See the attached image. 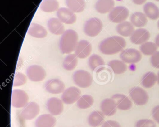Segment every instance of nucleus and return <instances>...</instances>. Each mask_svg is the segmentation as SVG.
<instances>
[{
  "mask_svg": "<svg viewBox=\"0 0 159 127\" xmlns=\"http://www.w3.org/2000/svg\"><path fill=\"white\" fill-rule=\"evenodd\" d=\"M157 81V76L152 71L146 73L141 80V85L145 88L153 87Z\"/></svg>",
  "mask_w": 159,
  "mask_h": 127,
  "instance_id": "nucleus-31",
  "label": "nucleus"
},
{
  "mask_svg": "<svg viewBox=\"0 0 159 127\" xmlns=\"http://www.w3.org/2000/svg\"><path fill=\"white\" fill-rule=\"evenodd\" d=\"M115 6L114 0H98L95 5L96 11L101 14L110 12Z\"/></svg>",
  "mask_w": 159,
  "mask_h": 127,
  "instance_id": "nucleus-21",
  "label": "nucleus"
},
{
  "mask_svg": "<svg viewBox=\"0 0 159 127\" xmlns=\"http://www.w3.org/2000/svg\"><path fill=\"white\" fill-rule=\"evenodd\" d=\"M65 2L68 8L74 12H82L86 7L84 0H66Z\"/></svg>",
  "mask_w": 159,
  "mask_h": 127,
  "instance_id": "nucleus-27",
  "label": "nucleus"
},
{
  "mask_svg": "<svg viewBox=\"0 0 159 127\" xmlns=\"http://www.w3.org/2000/svg\"><path fill=\"white\" fill-rule=\"evenodd\" d=\"M73 80L76 85L81 88H88L93 83V77L89 72L84 70L76 71L73 75Z\"/></svg>",
  "mask_w": 159,
  "mask_h": 127,
  "instance_id": "nucleus-3",
  "label": "nucleus"
},
{
  "mask_svg": "<svg viewBox=\"0 0 159 127\" xmlns=\"http://www.w3.org/2000/svg\"><path fill=\"white\" fill-rule=\"evenodd\" d=\"M27 82V77L25 75L20 72L15 74L13 80V86H20L25 84Z\"/></svg>",
  "mask_w": 159,
  "mask_h": 127,
  "instance_id": "nucleus-35",
  "label": "nucleus"
},
{
  "mask_svg": "<svg viewBox=\"0 0 159 127\" xmlns=\"http://www.w3.org/2000/svg\"><path fill=\"white\" fill-rule=\"evenodd\" d=\"M101 127H121V126L117 121L108 120L103 123Z\"/></svg>",
  "mask_w": 159,
  "mask_h": 127,
  "instance_id": "nucleus-38",
  "label": "nucleus"
},
{
  "mask_svg": "<svg viewBox=\"0 0 159 127\" xmlns=\"http://www.w3.org/2000/svg\"><path fill=\"white\" fill-rule=\"evenodd\" d=\"M81 95L80 89L76 87H70L63 92L61 99L63 103L66 104H72L78 101Z\"/></svg>",
  "mask_w": 159,
  "mask_h": 127,
  "instance_id": "nucleus-10",
  "label": "nucleus"
},
{
  "mask_svg": "<svg viewBox=\"0 0 159 127\" xmlns=\"http://www.w3.org/2000/svg\"><path fill=\"white\" fill-rule=\"evenodd\" d=\"M151 64L154 68L159 69V51L152 55L150 58Z\"/></svg>",
  "mask_w": 159,
  "mask_h": 127,
  "instance_id": "nucleus-37",
  "label": "nucleus"
},
{
  "mask_svg": "<svg viewBox=\"0 0 159 127\" xmlns=\"http://www.w3.org/2000/svg\"><path fill=\"white\" fill-rule=\"evenodd\" d=\"M100 108L104 115L110 117L116 113L117 107L113 99L106 98L101 102Z\"/></svg>",
  "mask_w": 159,
  "mask_h": 127,
  "instance_id": "nucleus-18",
  "label": "nucleus"
},
{
  "mask_svg": "<svg viewBox=\"0 0 159 127\" xmlns=\"http://www.w3.org/2000/svg\"><path fill=\"white\" fill-rule=\"evenodd\" d=\"M156 44L159 47V34L157 35L155 38Z\"/></svg>",
  "mask_w": 159,
  "mask_h": 127,
  "instance_id": "nucleus-41",
  "label": "nucleus"
},
{
  "mask_svg": "<svg viewBox=\"0 0 159 127\" xmlns=\"http://www.w3.org/2000/svg\"><path fill=\"white\" fill-rule=\"evenodd\" d=\"M109 67H110L114 74L120 75L124 73L127 70V66L123 61L119 60H113L108 63Z\"/></svg>",
  "mask_w": 159,
  "mask_h": 127,
  "instance_id": "nucleus-28",
  "label": "nucleus"
},
{
  "mask_svg": "<svg viewBox=\"0 0 159 127\" xmlns=\"http://www.w3.org/2000/svg\"><path fill=\"white\" fill-rule=\"evenodd\" d=\"M133 24L130 22L125 21L117 26L116 30L119 34L123 37H128L131 36L135 31Z\"/></svg>",
  "mask_w": 159,
  "mask_h": 127,
  "instance_id": "nucleus-23",
  "label": "nucleus"
},
{
  "mask_svg": "<svg viewBox=\"0 0 159 127\" xmlns=\"http://www.w3.org/2000/svg\"><path fill=\"white\" fill-rule=\"evenodd\" d=\"M129 15V10L127 7L117 6L114 7L109 12L108 17L110 21L112 22L120 23L127 20Z\"/></svg>",
  "mask_w": 159,
  "mask_h": 127,
  "instance_id": "nucleus-7",
  "label": "nucleus"
},
{
  "mask_svg": "<svg viewBox=\"0 0 159 127\" xmlns=\"http://www.w3.org/2000/svg\"><path fill=\"white\" fill-rule=\"evenodd\" d=\"M94 103V99L89 95H84L82 96L78 100V107L80 109H88L93 105Z\"/></svg>",
  "mask_w": 159,
  "mask_h": 127,
  "instance_id": "nucleus-33",
  "label": "nucleus"
},
{
  "mask_svg": "<svg viewBox=\"0 0 159 127\" xmlns=\"http://www.w3.org/2000/svg\"><path fill=\"white\" fill-rule=\"evenodd\" d=\"M157 81H158V84L159 85V71L158 73V75H157Z\"/></svg>",
  "mask_w": 159,
  "mask_h": 127,
  "instance_id": "nucleus-42",
  "label": "nucleus"
},
{
  "mask_svg": "<svg viewBox=\"0 0 159 127\" xmlns=\"http://www.w3.org/2000/svg\"><path fill=\"white\" fill-rule=\"evenodd\" d=\"M156 1L159 2V0H155Z\"/></svg>",
  "mask_w": 159,
  "mask_h": 127,
  "instance_id": "nucleus-44",
  "label": "nucleus"
},
{
  "mask_svg": "<svg viewBox=\"0 0 159 127\" xmlns=\"http://www.w3.org/2000/svg\"><path fill=\"white\" fill-rule=\"evenodd\" d=\"M28 33L36 38H43L47 36L48 32L44 27L40 24L32 23L28 30Z\"/></svg>",
  "mask_w": 159,
  "mask_h": 127,
  "instance_id": "nucleus-22",
  "label": "nucleus"
},
{
  "mask_svg": "<svg viewBox=\"0 0 159 127\" xmlns=\"http://www.w3.org/2000/svg\"><path fill=\"white\" fill-rule=\"evenodd\" d=\"M129 96L134 103L139 106L144 105L149 100V95L146 91L140 87H134L129 91Z\"/></svg>",
  "mask_w": 159,
  "mask_h": 127,
  "instance_id": "nucleus-6",
  "label": "nucleus"
},
{
  "mask_svg": "<svg viewBox=\"0 0 159 127\" xmlns=\"http://www.w3.org/2000/svg\"><path fill=\"white\" fill-rule=\"evenodd\" d=\"M104 65L105 63L103 59L98 55H92L89 59L88 65L92 71H94Z\"/></svg>",
  "mask_w": 159,
  "mask_h": 127,
  "instance_id": "nucleus-32",
  "label": "nucleus"
},
{
  "mask_svg": "<svg viewBox=\"0 0 159 127\" xmlns=\"http://www.w3.org/2000/svg\"><path fill=\"white\" fill-rule=\"evenodd\" d=\"M102 22L99 18L93 17L84 23V32L89 37H94L100 33L102 29Z\"/></svg>",
  "mask_w": 159,
  "mask_h": 127,
  "instance_id": "nucleus-4",
  "label": "nucleus"
},
{
  "mask_svg": "<svg viewBox=\"0 0 159 127\" xmlns=\"http://www.w3.org/2000/svg\"><path fill=\"white\" fill-rule=\"evenodd\" d=\"M126 45V41L124 38L119 36H113L101 41L98 48L103 54L112 55L123 51Z\"/></svg>",
  "mask_w": 159,
  "mask_h": 127,
  "instance_id": "nucleus-1",
  "label": "nucleus"
},
{
  "mask_svg": "<svg viewBox=\"0 0 159 127\" xmlns=\"http://www.w3.org/2000/svg\"><path fill=\"white\" fill-rule=\"evenodd\" d=\"M57 120L53 115L49 114L41 115L35 121L36 127H54Z\"/></svg>",
  "mask_w": 159,
  "mask_h": 127,
  "instance_id": "nucleus-20",
  "label": "nucleus"
},
{
  "mask_svg": "<svg viewBox=\"0 0 159 127\" xmlns=\"http://www.w3.org/2000/svg\"><path fill=\"white\" fill-rule=\"evenodd\" d=\"M27 76L28 79L34 82L42 81L46 77V71L45 69L40 66L33 65L27 69Z\"/></svg>",
  "mask_w": 159,
  "mask_h": 127,
  "instance_id": "nucleus-8",
  "label": "nucleus"
},
{
  "mask_svg": "<svg viewBox=\"0 0 159 127\" xmlns=\"http://www.w3.org/2000/svg\"><path fill=\"white\" fill-rule=\"evenodd\" d=\"M120 57L123 62L127 64L139 63L142 59L141 54L135 49L129 48L123 50Z\"/></svg>",
  "mask_w": 159,
  "mask_h": 127,
  "instance_id": "nucleus-9",
  "label": "nucleus"
},
{
  "mask_svg": "<svg viewBox=\"0 0 159 127\" xmlns=\"http://www.w3.org/2000/svg\"><path fill=\"white\" fill-rule=\"evenodd\" d=\"M131 23L137 27H142L147 24V18L146 15L141 12H134L130 17Z\"/></svg>",
  "mask_w": 159,
  "mask_h": 127,
  "instance_id": "nucleus-26",
  "label": "nucleus"
},
{
  "mask_svg": "<svg viewBox=\"0 0 159 127\" xmlns=\"http://www.w3.org/2000/svg\"><path fill=\"white\" fill-rule=\"evenodd\" d=\"M116 102L117 108L120 110H129L133 106V102L128 96L123 94H116L112 97Z\"/></svg>",
  "mask_w": 159,
  "mask_h": 127,
  "instance_id": "nucleus-17",
  "label": "nucleus"
},
{
  "mask_svg": "<svg viewBox=\"0 0 159 127\" xmlns=\"http://www.w3.org/2000/svg\"><path fill=\"white\" fill-rule=\"evenodd\" d=\"M29 97L27 93L20 89L13 90L11 95V105L16 108L25 106L28 104Z\"/></svg>",
  "mask_w": 159,
  "mask_h": 127,
  "instance_id": "nucleus-5",
  "label": "nucleus"
},
{
  "mask_svg": "<svg viewBox=\"0 0 159 127\" xmlns=\"http://www.w3.org/2000/svg\"><path fill=\"white\" fill-rule=\"evenodd\" d=\"M59 4L57 0H43L40 8L45 12H52L58 11Z\"/></svg>",
  "mask_w": 159,
  "mask_h": 127,
  "instance_id": "nucleus-29",
  "label": "nucleus"
},
{
  "mask_svg": "<svg viewBox=\"0 0 159 127\" xmlns=\"http://www.w3.org/2000/svg\"><path fill=\"white\" fill-rule=\"evenodd\" d=\"M78 43V35L76 31L68 29L62 35L59 41V48L63 54H70L75 51Z\"/></svg>",
  "mask_w": 159,
  "mask_h": 127,
  "instance_id": "nucleus-2",
  "label": "nucleus"
},
{
  "mask_svg": "<svg viewBox=\"0 0 159 127\" xmlns=\"http://www.w3.org/2000/svg\"><path fill=\"white\" fill-rule=\"evenodd\" d=\"M48 110L53 116L60 115L63 111L62 101L57 97H52L48 100L46 104Z\"/></svg>",
  "mask_w": 159,
  "mask_h": 127,
  "instance_id": "nucleus-15",
  "label": "nucleus"
},
{
  "mask_svg": "<svg viewBox=\"0 0 159 127\" xmlns=\"http://www.w3.org/2000/svg\"><path fill=\"white\" fill-rule=\"evenodd\" d=\"M150 37V34L147 29L139 28L134 32L130 37V40L133 43L139 45L146 42Z\"/></svg>",
  "mask_w": 159,
  "mask_h": 127,
  "instance_id": "nucleus-16",
  "label": "nucleus"
},
{
  "mask_svg": "<svg viewBox=\"0 0 159 127\" xmlns=\"http://www.w3.org/2000/svg\"><path fill=\"white\" fill-rule=\"evenodd\" d=\"M57 18L62 23L66 24H73L77 21V16L75 12L66 7H61L57 11Z\"/></svg>",
  "mask_w": 159,
  "mask_h": 127,
  "instance_id": "nucleus-11",
  "label": "nucleus"
},
{
  "mask_svg": "<svg viewBox=\"0 0 159 127\" xmlns=\"http://www.w3.org/2000/svg\"><path fill=\"white\" fill-rule=\"evenodd\" d=\"M92 51V46L89 41L82 40L79 41L75 50V54L80 59L87 58Z\"/></svg>",
  "mask_w": 159,
  "mask_h": 127,
  "instance_id": "nucleus-13",
  "label": "nucleus"
},
{
  "mask_svg": "<svg viewBox=\"0 0 159 127\" xmlns=\"http://www.w3.org/2000/svg\"><path fill=\"white\" fill-rule=\"evenodd\" d=\"M157 26H158V28H159V20L158 21V22H157Z\"/></svg>",
  "mask_w": 159,
  "mask_h": 127,
  "instance_id": "nucleus-43",
  "label": "nucleus"
},
{
  "mask_svg": "<svg viewBox=\"0 0 159 127\" xmlns=\"http://www.w3.org/2000/svg\"><path fill=\"white\" fill-rule=\"evenodd\" d=\"M158 46L152 42H146L142 44L140 47V50L145 55H152L157 52Z\"/></svg>",
  "mask_w": 159,
  "mask_h": 127,
  "instance_id": "nucleus-34",
  "label": "nucleus"
},
{
  "mask_svg": "<svg viewBox=\"0 0 159 127\" xmlns=\"http://www.w3.org/2000/svg\"><path fill=\"white\" fill-rule=\"evenodd\" d=\"M78 63V60L76 55L70 54L64 58L63 62V67L65 70L71 71L76 68Z\"/></svg>",
  "mask_w": 159,
  "mask_h": 127,
  "instance_id": "nucleus-30",
  "label": "nucleus"
},
{
  "mask_svg": "<svg viewBox=\"0 0 159 127\" xmlns=\"http://www.w3.org/2000/svg\"><path fill=\"white\" fill-rule=\"evenodd\" d=\"M46 90L52 94H59L64 92L65 85L59 79H53L48 80L45 84Z\"/></svg>",
  "mask_w": 159,
  "mask_h": 127,
  "instance_id": "nucleus-14",
  "label": "nucleus"
},
{
  "mask_svg": "<svg viewBox=\"0 0 159 127\" xmlns=\"http://www.w3.org/2000/svg\"><path fill=\"white\" fill-rule=\"evenodd\" d=\"M147 0H132L134 3L138 5H141L146 2Z\"/></svg>",
  "mask_w": 159,
  "mask_h": 127,
  "instance_id": "nucleus-40",
  "label": "nucleus"
},
{
  "mask_svg": "<svg viewBox=\"0 0 159 127\" xmlns=\"http://www.w3.org/2000/svg\"><path fill=\"white\" fill-rule=\"evenodd\" d=\"M47 27L49 31L55 35H62L65 32L64 24L58 18L53 17L48 20Z\"/></svg>",
  "mask_w": 159,
  "mask_h": 127,
  "instance_id": "nucleus-19",
  "label": "nucleus"
},
{
  "mask_svg": "<svg viewBox=\"0 0 159 127\" xmlns=\"http://www.w3.org/2000/svg\"><path fill=\"white\" fill-rule=\"evenodd\" d=\"M145 15L150 20H157L159 18V8L153 2H147L143 7Z\"/></svg>",
  "mask_w": 159,
  "mask_h": 127,
  "instance_id": "nucleus-24",
  "label": "nucleus"
},
{
  "mask_svg": "<svg viewBox=\"0 0 159 127\" xmlns=\"http://www.w3.org/2000/svg\"><path fill=\"white\" fill-rule=\"evenodd\" d=\"M104 115L102 112L95 111L89 115L88 119L89 124L92 127H98L103 124Z\"/></svg>",
  "mask_w": 159,
  "mask_h": 127,
  "instance_id": "nucleus-25",
  "label": "nucleus"
},
{
  "mask_svg": "<svg viewBox=\"0 0 159 127\" xmlns=\"http://www.w3.org/2000/svg\"><path fill=\"white\" fill-rule=\"evenodd\" d=\"M40 111V106L36 102H30L24 107L21 113V116L24 120H32L39 114Z\"/></svg>",
  "mask_w": 159,
  "mask_h": 127,
  "instance_id": "nucleus-12",
  "label": "nucleus"
},
{
  "mask_svg": "<svg viewBox=\"0 0 159 127\" xmlns=\"http://www.w3.org/2000/svg\"><path fill=\"white\" fill-rule=\"evenodd\" d=\"M152 116L156 122L159 124V105L156 106L152 110Z\"/></svg>",
  "mask_w": 159,
  "mask_h": 127,
  "instance_id": "nucleus-39",
  "label": "nucleus"
},
{
  "mask_svg": "<svg viewBox=\"0 0 159 127\" xmlns=\"http://www.w3.org/2000/svg\"><path fill=\"white\" fill-rule=\"evenodd\" d=\"M135 127H156V124L150 119H141L135 124Z\"/></svg>",
  "mask_w": 159,
  "mask_h": 127,
  "instance_id": "nucleus-36",
  "label": "nucleus"
}]
</instances>
